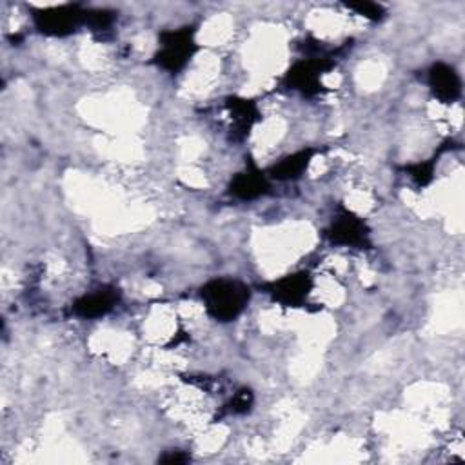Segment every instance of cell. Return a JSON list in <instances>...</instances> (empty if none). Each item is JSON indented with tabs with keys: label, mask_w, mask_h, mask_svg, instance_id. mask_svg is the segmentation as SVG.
<instances>
[{
	"label": "cell",
	"mask_w": 465,
	"mask_h": 465,
	"mask_svg": "<svg viewBox=\"0 0 465 465\" xmlns=\"http://www.w3.org/2000/svg\"><path fill=\"white\" fill-rule=\"evenodd\" d=\"M225 107L231 114V133L234 140H245L251 129L262 120L258 104L251 98L229 96L225 98Z\"/></svg>",
	"instance_id": "cell-10"
},
{
	"label": "cell",
	"mask_w": 465,
	"mask_h": 465,
	"mask_svg": "<svg viewBox=\"0 0 465 465\" xmlns=\"http://www.w3.org/2000/svg\"><path fill=\"white\" fill-rule=\"evenodd\" d=\"M441 153V151H440ZM440 153H436L432 158L429 160H421V162H414L409 165H403V171L411 176V180L421 189L432 183L434 180V165L438 163V156Z\"/></svg>",
	"instance_id": "cell-12"
},
{
	"label": "cell",
	"mask_w": 465,
	"mask_h": 465,
	"mask_svg": "<svg viewBox=\"0 0 465 465\" xmlns=\"http://www.w3.org/2000/svg\"><path fill=\"white\" fill-rule=\"evenodd\" d=\"M334 67V58L327 54H309L305 58H300L294 62L285 76L283 84L292 89L302 93L303 96H316L322 91V76Z\"/></svg>",
	"instance_id": "cell-4"
},
{
	"label": "cell",
	"mask_w": 465,
	"mask_h": 465,
	"mask_svg": "<svg viewBox=\"0 0 465 465\" xmlns=\"http://www.w3.org/2000/svg\"><path fill=\"white\" fill-rule=\"evenodd\" d=\"M252 298L251 287L229 276H218L205 282L200 289V300L209 318L220 323L234 322L243 314Z\"/></svg>",
	"instance_id": "cell-1"
},
{
	"label": "cell",
	"mask_w": 465,
	"mask_h": 465,
	"mask_svg": "<svg viewBox=\"0 0 465 465\" xmlns=\"http://www.w3.org/2000/svg\"><path fill=\"white\" fill-rule=\"evenodd\" d=\"M316 154H318L316 147H302V149L280 158L276 163H272L267 169V174L271 180H278V182L298 180L309 169V165Z\"/></svg>",
	"instance_id": "cell-11"
},
{
	"label": "cell",
	"mask_w": 465,
	"mask_h": 465,
	"mask_svg": "<svg viewBox=\"0 0 465 465\" xmlns=\"http://www.w3.org/2000/svg\"><path fill=\"white\" fill-rule=\"evenodd\" d=\"M191 460V456L187 454V452H183V450H167L163 456H160L158 458V461H162V463H185V461H189Z\"/></svg>",
	"instance_id": "cell-15"
},
{
	"label": "cell",
	"mask_w": 465,
	"mask_h": 465,
	"mask_svg": "<svg viewBox=\"0 0 465 465\" xmlns=\"http://www.w3.org/2000/svg\"><path fill=\"white\" fill-rule=\"evenodd\" d=\"M427 85L432 96L441 104H454L461 98V76L454 65L434 62L427 69Z\"/></svg>",
	"instance_id": "cell-9"
},
{
	"label": "cell",
	"mask_w": 465,
	"mask_h": 465,
	"mask_svg": "<svg viewBox=\"0 0 465 465\" xmlns=\"http://www.w3.org/2000/svg\"><path fill=\"white\" fill-rule=\"evenodd\" d=\"M260 289L271 296L272 302L280 303L282 307L298 309L303 307L314 289V278L309 271H294L283 274L276 280L265 282Z\"/></svg>",
	"instance_id": "cell-6"
},
{
	"label": "cell",
	"mask_w": 465,
	"mask_h": 465,
	"mask_svg": "<svg viewBox=\"0 0 465 465\" xmlns=\"http://www.w3.org/2000/svg\"><path fill=\"white\" fill-rule=\"evenodd\" d=\"M196 27L182 25L176 29H163L158 33V49L153 54L151 62L167 71L169 74L182 73L191 58L198 51L196 44Z\"/></svg>",
	"instance_id": "cell-2"
},
{
	"label": "cell",
	"mask_w": 465,
	"mask_h": 465,
	"mask_svg": "<svg viewBox=\"0 0 465 465\" xmlns=\"http://www.w3.org/2000/svg\"><path fill=\"white\" fill-rule=\"evenodd\" d=\"M120 289L114 285H102L98 289H93L91 292H84L78 296L71 311L74 316L82 320H98L105 314H109L120 302Z\"/></svg>",
	"instance_id": "cell-8"
},
{
	"label": "cell",
	"mask_w": 465,
	"mask_h": 465,
	"mask_svg": "<svg viewBox=\"0 0 465 465\" xmlns=\"http://www.w3.org/2000/svg\"><path fill=\"white\" fill-rule=\"evenodd\" d=\"M347 7L372 22H378L383 18V7L374 2H354V4H347Z\"/></svg>",
	"instance_id": "cell-14"
},
{
	"label": "cell",
	"mask_w": 465,
	"mask_h": 465,
	"mask_svg": "<svg viewBox=\"0 0 465 465\" xmlns=\"http://www.w3.org/2000/svg\"><path fill=\"white\" fill-rule=\"evenodd\" d=\"M87 9L78 4H62L44 9H36L33 15V24L38 33L45 36H69L85 25Z\"/></svg>",
	"instance_id": "cell-3"
},
{
	"label": "cell",
	"mask_w": 465,
	"mask_h": 465,
	"mask_svg": "<svg viewBox=\"0 0 465 465\" xmlns=\"http://www.w3.org/2000/svg\"><path fill=\"white\" fill-rule=\"evenodd\" d=\"M325 236L331 243L351 249H369L372 245L367 222L343 205H338L336 214L325 229Z\"/></svg>",
	"instance_id": "cell-5"
},
{
	"label": "cell",
	"mask_w": 465,
	"mask_h": 465,
	"mask_svg": "<svg viewBox=\"0 0 465 465\" xmlns=\"http://www.w3.org/2000/svg\"><path fill=\"white\" fill-rule=\"evenodd\" d=\"M252 403V392L249 389H242L240 392H236L231 401L227 405H223V412L225 414H243L249 411Z\"/></svg>",
	"instance_id": "cell-13"
},
{
	"label": "cell",
	"mask_w": 465,
	"mask_h": 465,
	"mask_svg": "<svg viewBox=\"0 0 465 465\" xmlns=\"http://www.w3.org/2000/svg\"><path fill=\"white\" fill-rule=\"evenodd\" d=\"M271 191V178L267 171H262L252 158L245 162V167L231 176L227 193L242 202H251L265 196Z\"/></svg>",
	"instance_id": "cell-7"
}]
</instances>
